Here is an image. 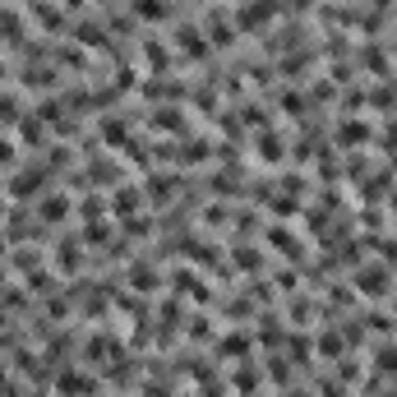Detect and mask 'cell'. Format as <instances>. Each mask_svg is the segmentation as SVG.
<instances>
[{"instance_id":"obj_1","label":"cell","mask_w":397,"mask_h":397,"mask_svg":"<svg viewBox=\"0 0 397 397\" xmlns=\"http://www.w3.org/2000/svg\"><path fill=\"white\" fill-rule=\"evenodd\" d=\"M356 282H361V292H370V296H374V292H388V273L379 277V268H365Z\"/></svg>"},{"instance_id":"obj_2","label":"cell","mask_w":397,"mask_h":397,"mask_svg":"<svg viewBox=\"0 0 397 397\" xmlns=\"http://www.w3.org/2000/svg\"><path fill=\"white\" fill-rule=\"evenodd\" d=\"M65 212H70V203H65V195H46V199H42V217H46V222H61Z\"/></svg>"},{"instance_id":"obj_3","label":"cell","mask_w":397,"mask_h":397,"mask_svg":"<svg viewBox=\"0 0 397 397\" xmlns=\"http://www.w3.org/2000/svg\"><path fill=\"white\" fill-rule=\"evenodd\" d=\"M130 5H134V14H139V19H148V24L167 14V0H130Z\"/></svg>"},{"instance_id":"obj_4","label":"cell","mask_w":397,"mask_h":397,"mask_svg":"<svg viewBox=\"0 0 397 397\" xmlns=\"http://www.w3.org/2000/svg\"><path fill=\"white\" fill-rule=\"evenodd\" d=\"M268 240H273L282 254H300V245L292 240V231H287V227H273V231H268Z\"/></svg>"},{"instance_id":"obj_5","label":"cell","mask_w":397,"mask_h":397,"mask_svg":"<svg viewBox=\"0 0 397 397\" xmlns=\"http://www.w3.org/2000/svg\"><path fill=\"white\" fill-rule=\"evenodd\" d=\"M130 282L139 287V292H153V287H158V277H153V268H148V264H139V268H134V277H130Z\"/></svg>"},{"instance_id":"obj_6","label":"cell","mask_w":397,"mask_h":397,"mask_svg":"<svg viewBox=\"0 0 397 397\" xmlns=\"http://www.w3.org/2000/svg\"><path fill=\"white\" fill-rule=\"evenodd\" d=\"M88 388H93V383H83V374H65V379H61V393H70V397H79Z\"/></svg>"},{"instance_id":"obj_7","label":"cell","mask_w":397,"mask_h":397,"mask_svg":"<svg viewBox=\"0 0 397 397\" xmlns=\"http://www.w3.org/2000/svg\"><path fill=\"white\" fill-rule=\"evenodd\" d=\"M37 24L42 28H61V9L56 5H37Z\"/></svg>"},{"instance_id":"obj_8","label":"cell","mask_w":397,"mask_h":397,"mask_svg":"<svg viewBox=\"0 0 397 397\" xmlns=\"http://www.w3.org/2000/svg\"><path fill=\"white\" fill-rule=\"evenodd\" d=\"M139 208V190H120L115 195V212H134Z\"/></svg>"},{"instance_id":"obj_9","label":"cell","mask_w":397,"mask_h":397,"mask_svg":"<svg viewBox=\"0 0 397 397\" xmlns=\"http://www.w3.org/2000/svg\"><path fill=\"white\" fill-rule=\"evenodd\" d=\"M37 185H42V176H19L14 185H9V195H33Z\"/></svg>"},{"instance_id":"obj_10","label":"cell","mask_w":397,"mask_h":397,"mask_svg":"<svg viewBox=\"0 0 397 397\" xmlns=\"http://www.w3.org/2000/svg\"><path fill=\"white\" fill-rule=\"evenodd\" d=\"M374 361H379V370H388V374H397V346H383V351L374 356Z\"/></svg>"},{"instance_id":"obj_11","label":"cell","mask_w":397,"mask_h":397,"mask_svg":"<svg viewBox=\"0 0 397 397\" xmlns=\"http://www.w3.org/2000/svg\"><path fill=\"white\" fill-rule=\"evenodd\" d=\"M259 153H264V158H282V139H264Z\"/></svg>"}]
</instances>
